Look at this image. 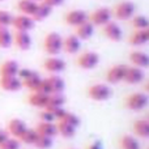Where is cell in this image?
<instances>
[{"instance_id":"36","label":"cell","mask_w":149,"mask_h":149,"mask_svg":"<svg viewBox=\"0 0 149 149\" xmlns=\"http://www.w3.org/2000/svg\"><path fill=\"white\" fill-rule=\"evenodd\" d=\"M59 120H63V122H65V123L71 124V126H73L74 128H77V127L80 126V118L76 116L74 114L70 113V111H65V114L62 116V119H59Z\"/></svg>"},{"instance_id":"9","label":"cell","mask_w":149,"mask_h":149,"mask_svg":"<svg viewBox=\"0 0 149 149\" xmlns=\"http://www.w3.org/2000/svg\"><path fill=\"white\" fill-rule=\"evenodd\" d=\"M127 65L126 64H115L106 72V81L109 84H119L123 81L124 73H126Z\"/></svg>"},{"instance_id":"33","label":"cell","mask_w":149,"mask_h":149,"mask_svg":"<svg viewBox=\"0 0 149 149\" xmlns=\"http://www.w3.org/2000/svg\"><path fill=\"white\" fill-rule=\"evenodd\" d=\"M64 103H65V97L63 95V93L50 94L49 95V102H47L46 107H63Z\"/></svg>"},{"instance_id":"23","label":"cell","mask_w":149,"mask_h":149,"mask_svg":"<svg viewBox=\"0 0 149 149\" xmlns=\"http://www.w3.org/2000/svg\"><path fill=\"white\" fill-rule=\"evenodd\" d=\"M20 70V65L16 60H5L0 65V77L5 76H17V72Z\"/></svg>"},{"instance_id":"15","label":"cell","mask_w":149,"mask_h":149,"mask_svg":"<svg viewBox=\"0 0 149 149\" xmlns=\"http://www.w3.org/2000/svg\"><path fill=\"white\" fill-rule=\"evenodd\" d=\"M128 59H130V62H131V64L134 65V67L141 68V70L149 67V56H148L147 52H144V51L135 50V51L130 52Z\"/></svg>"},{"instance_id":"8","label":"cell","mask_w":149,"mask_h":149,"mask_svg":"<svg viewBox=\"0 0 149 149\" xmlns=\"http://www.w3.org/2000/svg\"><path fill=\"white\" fill-rule=\"evenodd\" d=\"M102 33L111 42H119L123 38V30L122 28L114 21H109L107 24L102 26Z\"/></svg>"},{"instance_id":"34","label":"cell","mask_w":149,"mask_h":149,"mask_svg":"<svg viewBox=\"0 0 149 149\" xmlns=\"http://www.w3.org/2000/svg\"><path fill=\"white\" fill-rule=\"evenodd\" d=\"M34 147H36L37 149H50L52 147V137H47V136L38 135L36 143H34Z\"/></svg>"},{"instance_id":"5","label":"cell","mask_w":149,"mask_h":149,"mask_svg":"<svg viewBox=\"0 0 149 149\" xmlns=\"http://www.w3.org/2000/svg\"><path fill=\"white\" fill-rule=\"evenodd\" d=\"M113 92L111 88L107 84H93L88 88V95L90 100L97 101V102H103L107 101L111 97Z\"/></svg>"},{"instance_id":"27","label":"cell","mask_w":149,"mask_h":149,"mask_svg":"<svg viewBox=\"0 0 149 149\" xmlns=\"http://www.w3.org/2000/svg\"><path fill=\"white\" fill-rule=\"evenodd\" d=\"M58 123L56 124V131H58V135H60V136H63L64 139H71V137L74 136V134H76V128H74L73 126H71V124L65 123V122L63 120H56Z\"/></svg>"},{"instance_id":"43","label":"cell","mask_w":149,"mask_h":149,"mask_svg":"<svg viewBox=\"0 0 149 149\" xmlns=\"http://www.w3.org/2000/svg\"><path fill=\"white\" fill-rule=\"evenodd\" d=\"M88 149H102V148H101V145H100V144H97V143H94V144L89 145V148H88Z\"/></svg>"},{"instance_id":"39","label":"cell","mask_w":149,"mask_h":149,"mask_svg":"<svg viewBox=\"0 0 149 149\" xmlns=\"http://www.w3.org/2000/svg\"><path fill=\"white\" fill-rule=\"evenodd\" d=\"M39 120L41 122H47V123H54L55 118L47 109H42V111L39 113Z\"/></svg>"},{"instance_id":"6","label":"cell","mask_w":149,"mask_h":149,"mask_svg":"<svg viewBox=\"0 0 149 149\" xmlns=\"http://www.w3.org/2000/svg\"><path fill=\"white\" fill-rule=\"evenodd\" d=\"M100 63V55L94 51H85L76 59V64L81 70H93Z\"/></svg>"},{"instance_id":"1","label":"cell","mask_w":149,"mask_h":149,"mask_svg":"<svg viewBox=\"0 0 149 149\" xmlns=\"http://www.w3.org/2000/svg\"><path fill=\"white\" fill-rule=\"evenodd\" d=\"M135 12H136V7L130 0H122V1H119L118 4H115V7L111 10L113 16L119 21L131 20L135 16Z\"/></svg>"},{"instance_id":"35","label":"cell","mask_w":149,"mask_h":149,"mask_svg":"<svg viewBox=\"0 0 149 149\" xmlns=\"http://www.w3.org/2000/svg\"><path fill=\"white\" fill-rule=\"evenodd\" d=\"M13 20V15L9 10L0 9V28H9Z\"/></svg>"},{"instance_id":"2","label":"cell","mask_w":149,"mask_h":149,"mask_svg":"<svg viewBox=\"0 0 149 149\" xmlns=\"http://www.w3.org/2000/svg\"><path fill=\"white\" fill-rule=\"evenodd\" d=\"M62 47H63V38L59 33L50 31V33L45 37L43 50L50 56H56L58 54H60V52H62Z\"/></svg>"},{"instance_id":"13","label":"cell","mask_w":149,"mask_h":149,"mask_svg":"<svg viewBox=\"0 0 149 149\" xmlns=\"http://www.w3.org/2000/svg\"><path fill=\"white\" fill-rule=\"evenodd\" d=\"M43 68L47 71V72H50L52 74H56V73L63 72V71L65 70V62L58 56H50L45 60Z\"/></svg>"},{"instance_id":"40","label":"cell","mask_w":149,"mask_h":149,"mask_svg":"<svg viewBox=\"0 0 149 149\" xmlns=\"http://www.w3.org/2000/svg\"><path fill=\"white\" fill-rule=\"evenodd\" d=\"M31 72H33V70H30V68H20L17 72V77L22 81V80H25Z\"/></svg>"},{"instance_id":"12","label":"cell","mask_w":149,"mask_h":149,"mask_svg":"<svg viewBox=\"0 0 149 149\" xmlns=\"http://www.w3.org/2000/svg\"><path fill=\"white\" fill-rule=\"evenodd\" d=\"M13 43L21 51H28L31 47V37L29 31H16L13 33Z\"/></svg>"},{"instance_id":"3","label":"cell","mask_w":149,"mask_h":149,"mask_svg":"<svg viewBox=\"0 0 149 149\" xmlns=\"http://www.w3.org/2000/svg\"><path fill=\"white\" fill-rule=\"evenodd\" d=\"M149 103V97L147 93L143 92H136L132 93V94L127 95L126 100H124V106H126L128 110L132 111H140L143 109H145Z\"/></svg>"},{"instance_id":"31","label":"cell","mask_w":149,"mask_h":149,"mask_svg":"<svg viewBox=\"0 0 149 149\" xmlns=\"http://www.w3.org/2000/svg\"><path fill=\"white\" fill-rule=\"evenodd\" d=\"M37 137H38V134H37L36 128H26L21 134V136L18 137V141L24 143V144H28V145H34Z\"/></svg>"},{"instance_id":"14","label":"cell","mask_w":149,"mask_h":149,"mask_svg":"<svg viewBox=\"0 0 149 149\" xmlns=\"http://www.w3.org/2000/svg\"><path fill=\"white\" fill-rule=\"evenodd\" d=\"M28 128L26 123L20 118H13L8 122V126H7V132L9 134L10 137H15V139H18L21 136L25 130Z\"/></svg>"},{"instance_id":"25","label":"cell","mask_w":149,"mask_h":149,"mask_svg":"<svg viewBox=\"0 0 149 149\" xmlns=\"http://www.w3.org/2000/svg\"><path fill=\"white\" fill-rule=\"evenodd\" d=\"M134 132L141 139L149 137V122L147 119H137L134 122Z\"/></svg>"},{"instance_id":"19","label":"cell","mask_w":149,"mask_h":149,"mask_svg":"<svg viewBox=\"0 0 149 149\" xmlns=\"http://www.w3.org/2000/svg\"><path fill=\"white\" fill-rule=\"evenodd\" d=\"M128 42L132 46H144L149 42V29L145 30H135L130 36Z\"/></svg>"},{"instance_id":"28","label":"cell","mask_w":149,"mask_h":149,"mask_svg":"<svg viewBox=\"0 0 149 149\" xmlns=\"http://www.w3.org/2000/svg\"><path fill=\"white\" fill-rule=\"evenodd\" d=\"M41 80H42V77L39 76V73H37L33 71V72L29 74L25 80H22L21 82H22V86L28 88L30 92H36V89L38 88L39 82H41Z\"/></svg>"},{"instance_id":"24","label":"cell","mask_w":149,"mask_h":149,"mask_svg":"<svg viewBox=\"0 0 149 149\" xmlns=\"http://www.w3.org/2000/svg\"><path fill=\"white\" fill-rule=\"evenodd\" d=\"M47 81H49L50 89H51V94H56V93H63L65 89V82L58 74H51L50 77H47Z\"/></svg>"},{"instance_id":"11","label":"cell","mask_w":149,"mask_h":149,"mask_svg":"<svg viewBox=\"0 0 149 149\" xmlns=\"http://www.w3.org/2000/svg\"><path fill=\"white\" fill-rule=\"evenodd\" d=\"M144 79H145V73L141 68L128 67V65H127V70H126L124 79H123L124 82H127V84H130V85H137L144 81Z\"/></svg>"},{"instance_id":"37","label":"cell","mask_w":149,"mask_h":149,"mask_svg":"<svg viewBox=\"0 0 149 149\" xmlns=\"http://www.w3.org/2000/svg\"><path fill=\"white\" fill-rule=\"evenodd\" d=\"M21 143L18 141V139H15V137H8L1 145H0V149H20Z\"/></svg>"},{"instance_id":"7","label":"cell","mask_w":149,"mask_h":149,"mask_svg":"<svg viewBox=\"0 0 149 149\" xmlns=\"http://www.w3.org/2000/svg\"><path fill=\"white\" fill-rule=\"evenodd\" d=\"M13 29L16 31H30L36 26V21L30 17V16L25 15H18L16 17H13L12 24H10Z\"/></svg>"},{"instance_id":"22","label":"cell","mask_w":149,"mask_h":149,"mask_svg":"<svg viewBox=\"0 0 149 149\" xmlns=\"http://www.w3.org/2000/svg\"><path fill=\"white\" fill-rule=\"evenodd\" d=\"M52 9H54V8H51L50 5H47V4H45V3L41 1V3H38V5H37V8H36V10H34L31 18H33L36 22H38V21H43L51 15Z\"/></svg>"},{"instance_id":"21","label":"cell","mask_w":149,"mask_h":149,"mask_svg":"<svg viewBox=\"0 0 149 149\" xmlns=\"http://www.w3.org/2000/svg\"><path fill=\"white\" fill-rule=\"evenodd\" d=\"M28 102L29 105L34 106V107L45 109L47 106V102H49V95L42 94V93H38V92H31L28 97Z\"/></svg>"},{"instance_id":"32","label":"cell","mask_w":149,"mask_h":149,"mask_svg":"<svg viewBox=\"0 0 149 149\" xmlns=\"http://www.w3.org/2000/svg\"><path fill=\"white\" fill-rule=\"evenodd\" d=\"M131 24L135 30H145L149 28V20L144 15H136L131 18Z\"/></svg>"},{"instance_id":"10","label":"cell","mask_w":149,"mask_h":149,"mask_svg":"<svg viewBox=\"0 0 149 149\" xmlns=\"http://www.w3.org/2000/svg\"><path fill=\"white\" fill-rule=\"evenodd\" d=\"M64 21L67 25L73 26L74 28V26L88 21V13L85 12L84 9H71L65 13Z\"/></svg>"},{"instance_id":"38","label":"cell","mask_w":149,"mask_h":149,"mask_svg":"<svg viewBox=\"0 0 149 149\" xmlns=\"http://www.w3.org/2000/svg\"><path fill=\"white\" fill-rule=\"evenodd\" d=\"M36 92L42 93V94H47V95L51 94V89H50V85H49L47 79H42L41 80V82H39L38 88L36 89Z\"/></svg>"},{"instance_id":"44","label":"cell","mask_w":149,"mask_h":149,"mask_svg":"<svg viewBox=\"0 0 149 149\" xmlns=\"http://www.w3.org/2000/svg\"><path fill=\"white\" fill-rule=\"evenodd\" d=\"M33 1H36V3H41L42 0H33Z\"/></svg>"},{"instance_id":"26","label":"cell","mask_w":149,"mask_h":149,"mask_svg":"<svg viewBox=\"0 0 149 149\" xmlns=\"http://www.w3.org/2000/svg\"><path fill=\"white\" fill-rule=\"evenodd\" d=\"M38 3L33 1V0H18L17 1V9L21 15L25 16H33L34 10H36Z\"/></svg>"},{"instance_id":"42","label":"cell","mask_w":149,"mask_h":149,"mask_svg":"<svg viewBox=\"0 0 149 149\" xmlns=\"http://www.w3.org/2000/svg\"><path fill=\"white\" fill-rule=\"evenodd\" d=\"M9 137V134L7 132V130H0V145Z\"/></svg>"},{"instance_id":"20","label":"cell","mask_w":149,"mask_h":149,"mask_svg":"<svg viewBox=\"0 0 149 149\" xmlns=\"http://www.w3.org/2000/svg\"><path fill=\"white\" fill-rule=\"evenodd\" d=\"M36 131H37L38 135L47 136V137H52V139L58 135L56 124L55 123H47V122H39L36 127Z\"/></svg>"},{"instance_id":"17","label":"cell","mask_w":149,"mask_h":149,"mask_svg":"<svg viewBox=\"0 0 149 149\" xmlns=\"http://www.w3.org/2000/svg\"><path fill=\"white\" fill-rule=\"evenodd\" d=\"M80 49H81V41H80L74 34L63 38L62 51L67 52V54H70V55H73V54H77V52L80 51Z\"/></svg>"},{"instance_id":"18","label":"cell","mask_w":149,"mask_h":149,"mask_svg":"<svg viewBox=\"0 0 149 149\" xmlns=\"http://www.w3.org/2000/svg\"><path fill=\"white\" fill-rule=\"evenodd\" d=\"M93 33H94V26H93L89 21H85V22L74 26V36H76L80 41L90 39L93 36Z\"/></svg>"},{"instance_id":"30","label":"cell","mask_w":149,"mask_h":149,"mask_svg":"<svg viewBox=\"0 0 149 149\" xmlns=\"http://www.w3.org/2000/svg\"><path fill=\"white\" fill-rule=\"evenodd\" d=\"M13 43V33L9 28H0V49H9Z\"/></svg>"},{"instance_id":"29","label":"cell","mask_w":149,"mask_h":149,"mask_svg":"<svg viewBox=\"0 0 149 149\" xmlns=\"http://www.w3.org/2000/svg\"><path fill=\"white\" fill-rule=\"evenodd\" d=\"M119 147L120 149H140V144L132 135H123L119 140Z\"/></svg>"},{"instance_id":"16","label":"cell","mask_w":149,"mask_h":149,"mask_svg":"<svg viewBox=\"0 0 149 149\" xmlns=\"http://www.w3.org/2000/svg\"><path fill=\"white\" fill-rule=\"evenodd\" d=\"M0 88L5 92H18L22 88V82L17 76L0 77Z\"/></svg>"},{"instance_id":"41","label":"cell","mask_w":149,"mask_h":149,"mask_svg":"<svg viewBox=\"0 0 149 149\" xmlns=\"http://www.w3.org/2000/svg\"><path fill=\"white\" fill-rule=\"evenodd\" d=\"M42 3L50 5L51 8H55V7H60V5H63L64 0H42Z\"/></svg>"},{"instance_id":"45","label":"cell","mask_w":149,"mask_h":149,"mask_svg":"<svg viewBox=\"0 0 149 149\" xmlns=\"http://www.w3.org/2000/svg\"><path fill=\"white\" fill-rule=\"evenodd\" d=\"M0 1H3V0H0Z\"/></svg>"},{"instance_id":"4","label":"cell","mask_w":149,"mask_h":149,"mask_svg":"<svg viewBox=\"0 0 149 149\" xmlns=\"http://www.w3.org/2000/svg\"><path fill=\"white\" fill-rule=\"evenodd\" d=\"M111 17H113V13H111L110 8L100 7L88 15V21L93 26H103L109 21H111Z\"/></svg>"}]
</instances>
